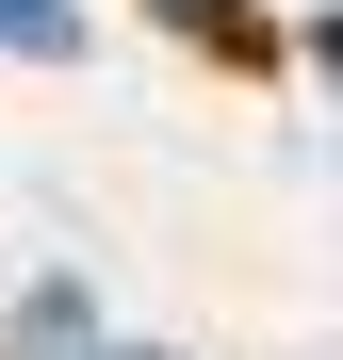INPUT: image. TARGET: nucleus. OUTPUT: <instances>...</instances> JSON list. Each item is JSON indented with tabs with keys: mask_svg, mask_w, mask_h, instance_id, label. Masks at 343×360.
<instances>
[{
	"mask_svg": "<svg viewBox=\"0 0 343 360\" xmlns=\"http://www.w3.org/2000/svg\"><path fill=\"white\" fill-rule=\"evenodd\" d=\"M0 49H17V66H82V0H0Z\"/></svg>",
	"mask_w": 343,
	"mask_h": 360,
	"instance_id": "f03ea898",
	"label": "nucleus"
},
{
	"mask_svg": "<svg viewBox=\"0 0 343 360\" xmlns=\"http://www.w3.org/2000/svg\"><path fill=\"white\" fill-rule=\"evenodd\" d=\"M0 360H98V295L82 278H33L17 311H0Z\"/></svg>",
	"mask_w": 343,
	"mask_h": 360,
	"instance_id": "f257e3e1",
	"label": "nucleus"
},
{
	"mask_svg": "<svg viewBox=\"0 0 343 360\" xmlns=\"http://www.w3.org/2000/svg\"><path fill=\"white\" fill-rule=\"evenodd\" d=\"M98 360H163V344H98Z\"/></svg>",
	"mask_w": 343,
	"mask_h": 360,
	"instance_id": "7ed1b4c3",
	"label": "nucleus"
}]
</instances>
